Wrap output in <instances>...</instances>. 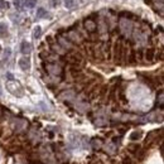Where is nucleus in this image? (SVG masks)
<instances>
[{"mask_svg": "<svg viewBox=\"0 0 164 164\" xmlns=\"http://www.w3.org/2000/svg\"><path fill=\"white\" fill-rule=\"evenodd\" d=\"M48 15V13H47L43 8H39L38 10H37V19H40V18H47Z\"/></svg>", "mask_w": 164, "mask_h": 164, "instance_id": "nucleus-12", "label": "nucleus"}, {"mask_svg": "<svg viewBox=\"0 0 164 164\" xmlns=\"http://www.w3.org/2000/svg\"><path fill=\"white\" fill-rule=\"evenodd\" d=\"M49 3H51V5H52L53 8H57L59 5V0H49Z\"/></svg>", "mask_w": 164, "mask_h": 164, "instance_id": "nucleus-20", "label": "nucleus"}, {"mask_svg": "<svg viewBox=\"0 0 164 164\" xmlns=\"http://www.w3.org/2000/svg\"><path fill=\"white\" fill-rule=\"evenodd\" d=\"M0 51H1V47H0Z\"/></svg>", "mask_w": 164, "mask_h": 164, "instance_id": "nucleus-26", "label": "nucleus"}, {"mask_svg": "<svg viewBox=\"0 0 164 164\" xmlns=\"http://www.w3.org/2000/svg\"><path fill=\"white\" fill-rule=\"evenodd\" d=\"M83 25H85V29L88 32V33H95L97 30V23L96 20L93 19L92 17H88L85 19V22H83Z\"/></svg>", "mask_w": 164, "mask_h": 164, "instance_id": "nucleus-2", "label": "nucleus"}, {"mask_svg": "<svg viewBox=\"0 0 164 164\" xmlns=\"http://www.w3.org/2000/svg\"><path fill=\"white\" fill-rule=\"evenodd\" d=\"M14 5H15V8H17V9H22L23 0H14Z\"/></svg>", "mask_w": 164, "mask_h": 164, "instance_id": "nucleus-19", "label": "nucleus"}, {"mask_svg": "<svg viewBox=\"0 0 164 164\" xmlns=\"http://www.w3.org/2000/svg\"><path fill=\"white\" fill-rule=\"evenodd\" d=\"M20 52L23 53V54H25V56H28L30 52H32V46H30V43H28V42H22V44H20Z\"/></svg>", "mask_w": 164, "mask_h": 164, "instance_id": "nucleus-7", "label": "nucleus"}, {"mask_svg": "<svg viewBox=\"0 0 164 164\" xmlns=\"http://www.w3.org/2000/svg\"><path fill=\"white\" fill-rule=\"evenodd\" d=\"M67 38H68V40L74 42V43H79V42L82 40V37L79 35L78 32H76V30H69L67 34Z\"/></svg>", "mask_w": 164, "mask_h": 164, "instance_id": "nucleus-3", "label": "nucleus"}, {"mask_svg": "<svg viewBox=\"0 0 164 164\" xmlns=\"http://www.w3.org/2000/svg\"><path fill=\"white\" fill-rule=\"evenodd\" d=\"M154 54H155V51H154L153 48L147 49V52H145V59H147L148 62H153V59H154Z\"/></svg>", "mask_w": 164, "mask_h": 164, "instance_id": "nucleus-10", "label": "nucleus"}, {"mask_svg": "<svg viewBox=\"0 0 164 164\" xmlns=\"http://www.w3.org/2000/svg\"><path fill=\"white\" fill-rule=\"evenodd\" d=\"M19 67L23 69V71H29L30 69V59L28 57H23L19 59Z\"/></svg>", "mask_w": 164, "mask_h": 164, "instance_id": "nucleus-6", "label": "nucleus"}, {"mask_svg": "<svg viewBox=\"0 0 164 164\" xmlns=\"http://www.w3.org/2000/svg\"><path fill=\"white\" fill-rule=\"evenodd\" d=\"M128 149H129L130 152L135 153V152L139 150V145H138V144H131V145H129V147H128Z\"/></svg>", "mask_w": 164, "mask_h": 164, "instance_id": "nucleus-17", "label": "nucleus"}, {"mask_svg": "<svg viewBox=\"0 0 164 164\" xmlns=\"http://www.w3.org/2000/svg\"><path fill=\"white\" fill-rule=\"evenodd\" d=\"M76 5V1L74 0H64V7L67 9H73Z\"/></svg>", "mask_w": 164, "mask_h": 164, "instance_id": "nucleus-15", "label": "nucleus"}, {"mask_svg": "<svg viewBox=\"0 0 164 164\" xmlns=\"http://www.w3.org/2000/svg\"><path fill=\"white\" fill-rule=\"evenodd\" d=\"M9 8V4H8V1H5V0H0V9H8Z\"/></svg>", "mask_w": 164, "mask_h": 164, "instance_id": "nucleus-18", "label": "nucleus"}, {"mask_svg": "<svg viewBox=\"0 0 164 164\" xmlns=\"http://www.w3.org/2000/svg\"><path fill=\"white\" fill-rule=\"evenodd\" d=\"M142 137H143V131L142 130H135V131H133V133L130 134V140L135 142V140L142 139Z\"/></svg>", "mask_w": 164, "mask_h": 164, "instance_id": "nucleus-8", "label": "nucleus"}, {"mask_svg": "<svg viewBox=\"0 0 164 164\" xmlns=\"http://www.w3.org/2000/svg\"><path fill=\"white\" fill-rule=\"evenodd\" d=\"M7 88H8V91L13 93L14 96H17V97H22L23 95H24V91H23V88L22 86L19 85V82H17V81H8L7 82Z\"/></svg>", "mask_w": 164, "mask_h": 164, "instance_id": "nucleus-1", "label": "nucleus"}, {"mask_svg": "<svg viewBox=\"0 0 164 164\" xmlns=\"http://www.w3.org/2000/svg\"><path fill=\"white\" fill-rule=\"evenodd\" d=\"M67 61H68L69 63H72V64H74V66H77L78 63H81L82 57H81V54H78V53H73V54L67 56Z\"/></svg>", "mask_w": 164, "mask_h": 164, "instance_id": "nucleus-5", "label": "nucleus"}, {"mask_svg": "<svg viewBox=\"0 0 164 164\" xmlns=\"http://www.w3.org/2000/svg\"><path fill=\"white\" fill-rule=\"evenodd\" d=\"M0 37H1V38L8 37V25L5 23H0Z\"/></svg>", "mask_w": 164, "mask_h": 164, "instance_id": "nucleus-11", "label": "nucleus"}, {"mask_svg": "<svg viewBox=\"0 0 164 164\" xmlns=\"http://www.w3.org/2000/svg\"><path fill=\"white\" fill-rule=\"evenodd\" d=\"M101 144H102V143H101L100 139H93V140H92V147L95 148V149H96V148H100Z\"/></svg>", "mask_w": 164, "mask_h": 164, "instance_id": "nucleus-16", "label": "nucleus"}, {"mask_svg": "<svg viewBox=\"0 0 164 164\" xmlns=\"http://www.w3.org/2000/svg\"><path fill=\"white\" fill-rule=\"evenodd\" d=\"M159 105H160V106H163V90H160V91H159Z\"/></svg>", "mask_w": 164, "mask_h": 164, "instance_id": "nucleus-21", "label": "nucleus"}, {"mask_svg": "<svg viewBox=\"0 0 164 164\" xmlns=\"http://www.w3.org/2000/svg\"><path fill=\"white\" fill-rule=\"evenodd\" d=\"M0 96H1V88H0Z\"/></svg>", "mask_w": 164, "mask_h": 164, "instance_id": "nucleus-25", "label": "nucleus"}, {"mask_svg": "<svg viewBox=\"0 0 164 164\" xmlns=\"http://www.w3.org/2000/svg\"><path fill=\"white\" fill-rule=\"evenodd\" d=\"M48 69H49V72L53 74H61V72H62L61 67L57 64H48Z\"/></svg>", "mask_w": 164, "mask_h": 164, "instance_id": "nucleus-9", "label": "nucleus"}, {"mask_svg": "<svg viewBox=\"0 0 164 164\" xmlns=\"http://www.w3.org/2000/svg\"><path fill=\"white\" fill-rule=\"evenodd\" d=\"M7 77L9 78V81H13V79H14V76H13V74H12V73H9V72L7 73Z\"/></svg>", "mask_w": 164, "mask_h": 164, "instance_id": "nucleus-24", "label": "nucleus"}, {"mask_svg": "<svg viewBox=\"0 0 164 164\" xmlns=\"http://www.w3.org/2000/svg\"><path fill=\"white\" fill-rule=\"evenodd\" d=\"M114 53H115V59L116 61H120L121 57H123V44L120 43V42H116L115 43V47H114Z\"/></svg>", "mask_w": 164, "mask_h": 164, "instance_id": "nucleus-4", "label": "nucleus"}, {"mask_svg": "<svg viewBox=\"0 0 164 164\" xmlns=\"http://www.w3.org/2000/svg\"><path fill=\"white\" fill-rule=\"evenodd\" d=\"M10 54H12V49L10 48H7L5 49V59H8L9 57H10Z\"/></svg>", "mask_w": 164, "mask_h": 164, "instance_id": "nucleus-22", "label": "nucleus"}, {"mask_svg": "<svg viewBox=\"0 0 164 164\" xmlns=\"http://www.w3.org/2000/svg\"><path fill=\"white\" fill-rule=\"evenodd\" d=\"M40 34H42V28H40L39 25H37V27L34 28V32H33V38H34V39H38L39 37H40Z\"/></svg>", "mask_w": 164, "mask_h": 164, "instance_id": "nucleus-13", "label": "nucleus"}, {"mask_svg": "<svg viewBox=\"0 0 164 164\" xmlns=\"http://www.w3.org/2000/svg\"><path fill=\"white\" fill-rule=\"evenodd\" d=\"M130 63H134L135 62V53L134 52H131V56H130V61H129Z\"/></svg>", "mask_w": 164, "mask_h": 164, "instance_id": "nucleus-23", "label": "nucleus"}, {"mask_svg": "<svg viewBox=\"0 0 164 164\" xmlns=\"http://www.w3.org/2000/svg\"><path fill=\"white\" fill-rule=\"evenodd\" d=\"M35 4H37V0H24V5H25L28 9L34 8Z\"/></svg>", "mask_w": 164, "mask_h": 164, "instance_id": "nucleus-14", "label": "nucleus"}]
</instances>
